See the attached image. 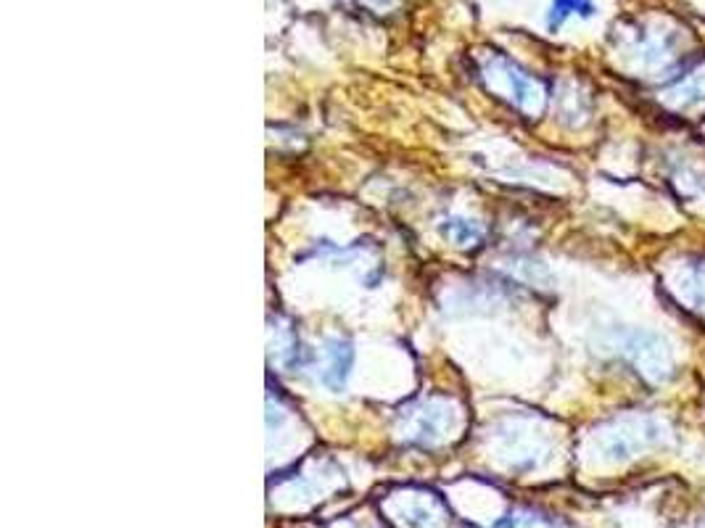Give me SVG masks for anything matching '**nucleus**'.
Wrapping results in <instances>:
<instances>
[{"label":"nucleus","mask_w":705,"mask_h":528,"mask_svg":"<svg viewBox=\"0 0 705 528\" xmlns=\"http://www.w3.org/2000/svg\"><path fill=\"white\" fill-rule=\"evenodd\" d=\"M328 357H331V362H328V373H325V383L331 386V389H341L346 381V375H349V367H352L354 360V352L352 346L344 344V341H333L331 349H328Z\"/></svg>","instance_id":"1"},{"label":"nucleus","mask_w":705,"mask_h":528,"mask_svg":"<svg viewBox=\"0 0 705 528\" xmlns=\"http://www.w3.org/2000/svg\"><path fill=\"white\" fill-rule=\"evenodd\" d=\"M573 14L589 19V16L595 14V3H592V0H552L547 27H550V30H558L560 24L566 22L568 16Z\"/></svg>","instance_id":"2"}]
</instances>
